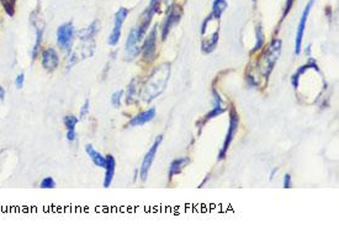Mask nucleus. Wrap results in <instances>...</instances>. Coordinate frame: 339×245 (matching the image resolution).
Instances as JSON below:
<instances>
[{
	"instance_id": "obj_1",
	"label": "nucleus",
	"mask_w": 339,
	"mask_h": 245,
	"mask_svg": "<svg viewBox=\"0 0 339 245\" xmlns=\"http://www.w3.org/2000/svg\"><path fill=\"white\" fill-rule=\"evenodd\" d=\"M149 24H151V20L143 19L141 17V21L137 25L136 27L132 28L131 32L128 33L127 40H126V59L132 61L133 58H136L138 56V53L142 51V41H143L144 36H146L147 30H148Z\"/></svg>"
},
{
	"instance_id": "obj_2",
	"label": "nucleus",
	"mask_w": 339,
	"mask_h": 245,
	"mask_svg": "<svg viewBox=\"0 0 339 245\" xmlns=\"http://www.w3.org/2000/svg\"><path fill=\"white\" fill-rule=\"evenodd\" d=\"M281 52V41L280 40H273L269 43L268 48H266L265 53H264V77L266 79L270 76L271 71L274 69V66L278 62L279 56Z\"/></svg>"
},
{
	"instance_id": "obj_3",
	"label": "nucleus",
	"mask_w": 339,
	"mask_h": 245,
	"mask_svg": "<svg viewBox=\"0 0 339 245\" xmlns=\"http://www.w3.org/2000/svg\"><path fill=\"white\" fill-rule=\"evenodd\" d=\"M238 125H239V118H238V113L235 111L234 107H232L229 110V126L228 130H227L226 138H225L224 144H222V148L219 153V161H224L227 156V151H228L229 146H231L232 141H233L234 136L237 135L238 131Z\"/></svg>"
},
{
	"instance_id": "obj_4",
	"label": "nucleus",
	"mask_w": 339,
	"mask_h": 245,
	"mask_svg": "<svg viewBox=\"0 0 339 245\" xmlns=\"http://www.w3.org/2000/svg\"><path fill=\"white\" fill-rule=\"evenodd\" d=\"M74 25L73 22H64L61 26H58L56 31L57 43L63 51H69L72 47L74 38Z\"/></svg>"
},
{
	"instance_id": "obj_5",
	"label": "nucleus",
	"mask_w": 339,
	"mask_h": 245,
	"mask_svg": "<svg viewBox=\"0 0 339 245\" xmlns=\"http://www.w3.org/2000/svg\"><path fill=\"white\" fill-rule=\"evenodd\" d=\"M128 16V9L126 7H118L117 11L115 12V19H113V27L111 33L109 35L108 43L109 46H116L120 41L121 37V30H122L123 22L126 21Z\"/></svg>"
},
{
	"instance_id": "obj_6",
	"label": "nucleus",
	"mask_w": 339,
	"mask_h": 245,
	"mask_svg": "<svg viewBox=\"0 0 339 245\" xmlns=\"http://www.w3.org/2000/svg\"><path fill=\"white\" fill-rule=\"evenodd\" d=\"M162 141H163V136H158L157 138L154 139L153 144H152L151 148L148 149L146 156H144L143 161H142L141 169H139V176H141L142 181H146L147 177H148V172H149V170H151L152 164H153L154 158H156L158 149H159L160 144H162Z\"/></svg>"
},
{
	"instance_id": "obj_7",
	"label": "nucleus",
	"mask_w": 339,
	"mask_h": 245,
	"mask_svg": "<svg viewBox=\"0 0 339 245\" xmlns=\"http://www.w3.org/2000/svg\"><path fill=\"white\" fill-rule=\"evenodd\" d=\"M183 16V9L180 5H170L168 7V14H167V19H165L164 24H163L162 27V40L165 41L167 40L168 33L170 32L173 27L178 24V22L182 20Z\"/></svg>"
},
{
	"instance_id": "obj_8",
	"label": "nucleus",
	"mask_w": 339,
	"mask_h": 245,
	"mask_svg": "<svg viewBox=\"0 0 339 245\" xmlns=\"http://www.w3.org/2000/svg\"><path fill=\"white\" fill-rule=\"evenodd\" d=\"M316 0H310L307 2L306 7H305L304 12L301 15V19H300L299 26H297L296 31V37H295V55L299 56L301 53V47H302V40H304V33H305V28H306V21L307 17H309L310 11H311L313 4H315Z\"/></svg>"
},
{
	"instance_id": "obj_9",
	"label": "nucleus",
	"mask_w": 339,
	"mask_h": 245,
	"mask_svg": "<svg viewBox=\"0 0 339 245\" xmlns=\"http://www.w3.org/2000/svg\"><path fill=\"white\" fill-rule=\"evenodd\" d=\"M157 31L158 25H154L152 30L149 31L148 36H147L146 41L142 45V51H143V59L144 61H153L156 58V51H157Z\"/></svg>"
},
{
	"instance_id": "obj_10",
	"label": "nucleus",
	"mask_w": 339,
	"mask_h": 245,
	"mask_svg": "<svg viewBox=\"0 0 339 245\" xmlns=\"http://www.w3.org/2000/svg\"><path fill=\"white\" fill-rule=\"evenodd\" d=\"M41 63L47 72H53L59 66V56L54 48H46L41 53Z\"/></svg>"
},
{
	"instance_id": "obj_11",
	"label": "nucleus",
	"mask_w": 339,
	"mask_h": 245,
	"mask_svg": "<svg viewBox=\"0 0 339 245\" xmlns=\"http://www.w3.org/2000/svg\"><path fill=\"white\" fill-rule=\"evenodd\" d=\"M212 92H214V99H215V104H214V109H212L210 112L206 113L205 117L203 118V121H201V126H203V123L208 122V121L211 120V118L214 117H217V116L222 115L224 112H226L227 109L224 106V100H222L221 95L219 94V91H217L216 89L212 90Z\"/></svg>"
},
{
	"instance_id": "obj_12",
	"label": "nucleus",
	"mask_w": 339,
	"mask_h": 245,
	"mask_svg": "<svg viewBox=\"0 0 339 245\" xmlns=\"http://www.w3.org/2000/svg\"><path fill=\"white\" fill-rule=\"evenodd\" d=\"M157 112H156V109L154 107H151V109L143 111V112L138 113V115L134 116L133 118L128 122V126L130 127H137V126H143L146 125V123L151 122V121L154 120V117H156Z\"/></svg>"
},
{
	"instance_id": "obj_13",
	"label": "nucleus",
	"mask_w": 339,
	"mask_h": 245,
	"mask_svg": "<svg viewBox=\"0 0 339 245\" xmlns=\"http://www.w3.org/2000/svg\"><path fill=\"white\" fill-rule=\"evenodd\" d=\"M309 69H315V71L320 72V68H318L317 66V62L315 61V59H310L309 62H307L306 64H304V66L300 67L299 69H297L296 73L294 74V76L291 77V84H292V87L294 89H297L299 87V82H300V78H301L302 74L305 73V72H307Z\"/></svg>"
},
{
	"instance_id": "obj_14",
	"label": "nucleus",
	"mask_w": 339,
	"mask_h": 245,
	"mask_svg": "<svg viewBox=\"0 0 339 245\" xmlns=\"http://www.w3.org/2000/svg\"><path fill=\"white\" fill-rule=\"evenodd\" d=\"M106 158V164H105V177H104V187H110L111 182H113V176H115V170H116V161L113 156L109 154Z\"/></svg>"
},
{
	"instance_id": "obj_15",
	"label": "nucleus",
	"mask_w": 339,
	"mask_h": 245,
	"mask_svg": "<svg viewBox=\"0 0 339 245\" xmlns=\"http://www.w3.org/2000/svg\"><path fill=\"white\" fill-rule=\"evenodd\" d=\"M79 120L74 115H67L64 117V126L67 128V139L69 142H74L77 139V125H78Z\"/></svg>"
},
{
	"instance_id": "obj_16",
	"label": "nucleus",
	"mask_w": 339,
	"mask_h": 245,
	"mask_svg": "<svg viewBox=\"0 0 339 245\" xmlns=\"http://www.w3.org/2000/svg\"><path fill=\"white\" fill-rule=\"evenodd\" d=\"M100 31V21H93L89 26H87L78 32V37L82 41H90Z\"/></svg>"
},
{
	"instance_id": "obj_17",
	"label": "nucleus",
	"mask_w": 339,
	"mask_h": 245,
	"mask_svg": "<svg viewBox=\"0 0 339 245\" xmlns=\"http://www.w3.org/2000/svg\"><path fill=\"white\" fill-rule=\"evenodd\" d=\"M85 152H87L88 157L92 159V162L97 165V166L105 167L106 158L104 156H102V153H99L92 144H87V146H85Z\"/></svg>"
},
{
	"instance_id": "obj_18",
	"label": "nucleus",
	"mask_w": 339,
	"mask_h": 245,
	"mask_svg": "<svg viewBox=\"0 0 339 245\" xmlns=\"http://www.w3.org/2000/svg\"><path fill=\"white\" fill-rule=\"evenodd\" d=\"M189 158H179L172 162L169 166V180H172L175 175H179L183 171L184 167L189 164Z\"/></svg>"
},
{
	"instance_id": "obj_19",
	"label": "nucleus",
	"mask_w": 339,
	"mask_h": 245,
	"mask_svg": "<svg viewBox=\"0 0 339 245\" xmlns=\"http://www.w3.org/2000/svg\"><path fill=\"white\" fill-rule=\"evenodd\" d=\"M219 38H220L219 30H217V31H215L214 35H212L208 41L204 40L203 46H201V50H203V52L204 53L214 52V51L216 50V47H217V43H219Z\"/></svg>"
},
{
	"instance_id": "obj_20",
	"label": "nucleus",
	"mask_w": 339,
	"mask_h": 245,
	"mask_svg": "<svg viewBox=\"0 0 339 245\" xmlns=\"http://www.w3.org/2000/svg\"><path fill=\"white\" fill-rule=\"evenodd\" d=\"M227 6H228V4H227L226 0H214V4H212L211 16L214 17V19L219 20L220 17L222 16V14L226 11Z\"/></svg>"
},
{
	"instance_id": "obj_21",
	"label": "nucleus",
	"mask_w": 339,
	"mask_h": 245,
	"mask_svg": "<svg viewBox=\"0 0 339 245\" xmlns=\"http://www.w3.org/2000/svg\"><path fill=\"white\" fill-rule=\"evenodd\" d=\"M264 42H265V37H264L263 26H261V24H257V26H255V46L253 47V50L250 51V55L255 53L257 51H259L264 46Z\"/></svg>"
},
{
	"instance_id": "obj_22",
	"label": "nucleus",
	"mask_w": 339,
	"mask_h": 245,
	"mask_svg": "<svg viewBox=\"0 0 339 245\" xmlns=\"http://www.w3.org/2000/svg\"><path fill=\"white\" fill-rule=\"evenodd\" d=\"M33 26L36 27V41H35V46L32 48V59L37 58L38 53H40V47L41 43H42V36H43V26L38 27L37 22L33 24Z\"/></svg>"
},
{
	"instance_id": "obj_23",
	"label": "nucleus",
	"mask_w": 339,
	"mask_h": 245,
	"mask_svg": "<svg viewBox=\"0 0 339 245\" xmlns=\"http://www.w3.org/2000/svg\"><path fill=\"white\" fill-rule=\"evenodd\" d=\"M136 82L137 79H133L127 87V95H126V102L127 104H132L133 102V97L136 95Z\"/></svg>"
},
{
	"instance_id": "obj_24",
	"label": "nucleus",
	"mask_w": 339,
	"mask_h": 245,
	"mask_svg": "<svg viewBox=\"0 0 339 245\" xmlns=\"http://www.w3.org/2000/svg\"><path fill=\"white\" fill-rule=\"evenodd\" d=\"M122 96H123V91L122 90H117V91L113 92V95H111V104H113V107H118L121 105V100H122Z\"/></svg>"
},
{
	"instance_id": "obj_25",
	"label": "nucleus",
	"mask_w": 339,
	"mask_h": 245,
	"mask_svg": "<svg viewBox=\"0 0 339 245\" xmlns=\"http://www.w3.org/2000/svg\"><path fill=\"white\" fill-rule=\"evenodd\" d=\"M40 187L41 189H54L56 187V181H54L53 177L47 176L40 182Z\"/></svg>"
},
{
	"instance_id": "obj_26",
	"label": "nucleus",
	"mask_w": 339,
	"mask_h": 245,
	"mask_svg": "<svg viewBox=\"0 0 339 245\" xmlns=\"http://www.w3.org/2000/svg\"><path fill=\"white\" fill-rule=\"evenodd\" d=\"M89 110H90V102H89V100H85L83 106L80 107V118L87 117V116L89 115Z\"/></svg>"
},
{
	"instance_id": "obj_27",
	"label": "nucleus",
	"mask_w": 339,
	"mask_h": 245,
	"mask_svg": "<svg viewBox=\"0 0 339 245\" xmlns=\"http://www.w3.org/2000/svg\"><path fill=\"white\" fill-rule=\"evenodd\" d=\"M295 0H286V4H285V7H284V11H283V16H281V20L280 22H283L284 20H285V17L287 16V14L290 12V10L292 9V5H294Z\"/></svg>"
},
{
	"instance_id": "obj_28",
	"label": "nucleus",
	"mask_w": 339,
	"mask_h": 245,
	"mask_svg": "<svg viewBox=\"0 0 339 245\" xmlns=\"http://www.w3.org/2000/svg\"><path fill=\"white\" fill-rule=\"evenodd\" d=\"M160 2H162V0H151L148 5V9L152 10L154 14H157L160 9Z\"/></svg>"
},
{
	"instance_id": "obj_29",
	"label": "nucleus",
	"mask_w": 339,
	"mask_h": 245,
	"mask_svg": "<svg viewBox=\"0 0 339 245\" xmlns=\"http://www.w3.org/2000/svg\"><path fill=\"white\" fill-rule=\"evenodd\" d=\"M24 84H25V74L24 73L17 74L16 79H15V86H16V89H22V87H24Z\"/></svg>"
},
{
	"instance_id": "obj_30",
	"label": "nucleus",
	"mask_w": 339,
	"mask_h": 245,
	"mask_svg": "<svg viewBox=\"0 0 339 245\" xmlns=\"http://www.w3.org/2000/svg\"><path fill=\"white\" fill-rule=\"evenodd\" d=\"M283 187L284 189H290L291 187V175L290 174H286L285 176H284V182H283Z\"/></svg>"
},
{
	"instance_id": "obj_31",
	"label": "nucleus",
	"mask_w": 339,
	"mask_h": 245,
	"mask_svg": "<svg viewBox=\"0 0 339 245\" xmlns=\"http://www.w3.org/2000/svg\"><path fill=\"white\" fill-rule=\"evenodd\" d=\"M4 97H5V90H4V87L0 86V101L4 100Z\"/></svg>"
},
{
	"instance_id": "obj_32",
	"label": "nucleus",
	"mask_w": 339,
	"mask_h": 245,
	"mask_svg": "<svg viewBox=\"0 0 339 245\" xmlns=\"http://www.w3.org/2000/svg\"><path fill=\"white\" fill-rule=\"evenodd\" d=\"M276 172H278V169H276V167H274V169L271 170V174H270V180H273V177L275 176V174H276Z\"/></svg>"
},
{
	"instance_id": "obj_33",
	"label": "nucleus",
	"mask_w": 339,
	"mask_h": 245,
	"mask_svg": "<svg viewBox=\"0 0 339 245\" xmlns=\"http://www.w3.org/2000/svg\"><path fill=\"white\" fill-rule=\"evenodd\" d=\"M305 52H306V55L307 56H311V45H309V46H307V48H306V50H305Z\"/></svg>"
},
{
	"instance_id": "obj_34",
	"label": "nucleus",
	"mask_w": 339,
	"mask_h": 245,
	"mask_svg": "<svg viewBox=\"0 0 339 245\" xmlns=\"http://www.w3.org/2000/svg\"><path fill=\"white\" fill-rule=\"evenodd\" d=\"M173 1H174V0H165V2H167L168 7H169V6H170V5H172V4H173Z\"/></svg>"
},
{
	"instance_id": "obj_35",
	"label": "nucleus",
	"mask_w": 339,
	"mask_h": 245,
	"mask_svg": "<svg viewBox=\"0 0 339 245\" xmlns=\"http://www.w3.org/2000/svg\"><path fill=\"white\" fill-rule=\"evenodd\" d=\"M137 174H138V170H136V171H134V180L137 179Z\"/></svg>"
},
{
	"instance_id": "obj_36",
	"label": "nucleus",
	"mask_w": 339,
	"mask_h": 245,
	"mask_svg": "<svg viewBox=\"0 0 339 245\" xmlns=\"http://www.w3.org/2000/svg\"><path fill=\"white\" fill-rule=\"evenodd\" d=\"M253 1H257V0H253Z\"/></svg>"
}]
</instances>
